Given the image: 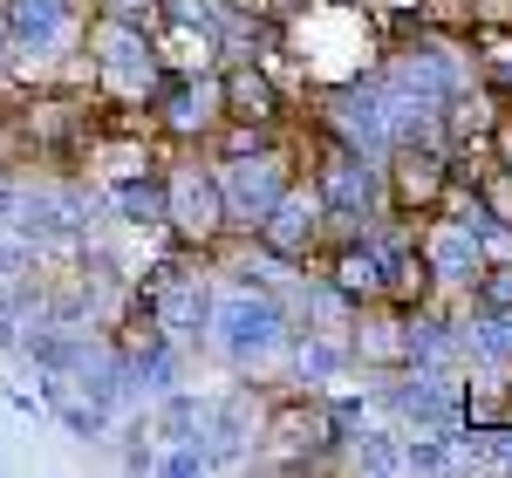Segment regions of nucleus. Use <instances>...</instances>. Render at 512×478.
I'll use <instances>...</instances> for the list:
<instances>
[{
	"instance_id": "9d476101",
	"label": "nucleus",
	"mask_w": 512,
	"mask_h": 478,
	"mask_svg": "<svg viewBox=\"0 0 512 478\" xmlns=\"http://www.w3.org/2000/svg\"><path fill=\"white\" fill-rule=\"evenodd\" d=\"M417 253H424V267H431V287L444 301H465L485 274V253H478L472 226H465V212H451V205H437L417 219Z\"/></svg>"
},
{
	"instance_id": "dca6fc26",
	"label": "nucleus",
	"mask_w": 512,
	"mask_h": 478,
	"mask_svg": "<svg viewBox=\"0 0 512 478\" xmlns=\"http://www.w3.org/2000/svg\"><path fill=\"white\" fill-rule=\"evenodd\" d=\"M14 178H21V171H14V164H0V219H7V205H14Z\"/></svg>"
},
{
	"instance_id": "6e6552de",
	"label": "nucleus",
	"mask_w": 512,
	"mask_h": 478,
	"mask_svg": "<svg viewBox=\"0 0 512 478\" xmlns=\"http://www.w3.org/2000/svg\"><path fill=\"white\" fill-rule=\"evenodd\" d=\"M267 472H308V465H335V410L321 390H280L267 397V424H260V458Z\"/></svg>"
},
{
	"instance_id": "7ed1b4c3",
	"label": "nucleus",
	"mask_w": 512,
	"mask_h": 478,
	"mask_svg": "<svg viewBox=\"0 0 512 478\" xmlns=\"http://www.w3.org/2000/svg\"><path fill=\"white\" fill-rule=\"evenodd\" d=\"M89 14H96V0H0V21L14 41V82H76V89H89V69H82Z\"/></svg>"
},
{
	"instance_id": "1a4fd4ad",
	"label": "nucleus",
	"mask_w": 512,
	"mask_h": 478,
	"mask_svg": "<svg viewBox=\"0 0 512 478\" xmlns=\"http://www.w3.org/2000/svg\"><path fill=\"white\" fill-rule=\"evenodd\" d=\"M144 123L158 130L164 144H212V130L226 123L219 69H164L151 103H144Z\"/></svg>"
},
{
	"instance_id": "f257e3e1",
	"label": "nucleus",
	"mask_w": 512,
	"mask_h": 478,
	"mask_svg": "<svg viewBox=\"0 0 512 478\" xmlns=\"http://www.w3.org/2000/svg\"><path fill=\"white\" fill-rule=\"evenodd\" d=\"M205 356L219 362L226 376H287V349H294V315L274 287L260 280H239V274H219L212 287V315H205Z\"/></svg>"
},
{
	"instance_id": "4468645a",
	"label": "nucleus",
	"mask_w": 512,
	"mask_h": 478,
	"mask_svg": "<svg viewBox=\"0 0 512 478\" xmlns=\"http://www.w3.org/2000/svg\"><path fill=\"white\" fill-rule=\"evenodd\" d=\"M472 48H478V76L512 103V28H472Z\"/></svg>"
},
{
	"instance_id": "423d86ee",
	"label": "nucleus",
	"mask_w": 512,
	"mask_h": 478,
	"mask_svg": "<svg viewBox=\"0 0 512 478\" xmlns=\"http://www.w3.org/2000/svg\"><path fill=\"white\" fill-rule=\"evenodd\" d=\"M212 178H219V205H226V233H253L274 199L301 178V164L287 151V137L274 144H253V151H212Z\"/></svg>"
},
{
	"instance_id": "ddd939ff",
	"label": "nucleus",
	"mask_w": 512,
	"mask_h": 478,
	"mask_svg": "<svg viewBox=\"0 0 512 478\" xmlns=\"http://www.w3.org/2000/svg\"><path fill=\"white\" fill-rule=\"evenodd\" d=\"M349 356L362 376H390L410 362V321L396 301H355V321H349Z\"/></svg>"
},
{
	"instance_id": "20e7f679",
	"label": "nucleus",
	"mask_w": 512,
	"mask_h": 478,
	"mask_svg": "<svg viewBox=\"0 0 512 478\" xmlns=\"http://www.w3.org/2000/svg\"><path fill=\"white\" fill-rule=\"evenodd\" d=\"M82 69H89V96L103 110H144L151 89H158L164 62H158V41L144 21L130 14H89V35H82Z\"/></svg>"
},
{
	"instance_id": "39448f33",
	"label": "nucleus",
	"mask_w": 512,
	"mask_h": 478,
	"mask_svg": "<svg viewBox=\"0 0 512 478\" xmlns=\"http://www.w3.org/2000/svg\"><path fill=\"white\" fill-rule=\"evenodd\" d=\"M315 130V123H308ZM308 185H315L321 212H328V239L342 233H369L383 212H390V185H383V164L335 144L328 130H315V164H308Z\"/></svg>"
},
{
	"instance_id": "f8f14e48",
	"label": "nucleus",
	"mask_w": 512,
	"mask_h": 478,
	"mask_svg": "<svg viewBox=\"0 0 512 478\" xmlns=\"http://www.w3.org/2000/svg\"><path fill=\"white\" fill-rule=\"evenodd\" d=\"M383 185H390V212L424 219L451 199V151L444 144H396L383 158Z\"/></svg>"
},
{
	"instance_id": "f03ea898",
	"label": "nucleus",
	"mask_w": 512,
	"mask_h": 478,
	"mask_svg": "<svg viewBox=\"0 0 512 478\" xmlns=\"http://www.w3.org/2000/svg\"><path fill=\"white\" fill-rule=\"evenodd\" d=\"M280 41L294 55L301 96L376 76V62H383V28L362 0H301L294 14H280Z\"/></svg>"
},
{
	"instance_id": "2eb2a0df",
	"label": "nucleus",
	"mask_w": 512,
	"mask_h": 478,
	"mask_svg": "<svg viewBox=\"0 0 512 478\" xmlns=\"http://www.w3.org/2000/svg\"><path fill=\"white\" fill-rule=\"evenodd\" d=\"M96 7H103V14H130V21H151L158 0H96Z\"/></svg>"
},
{
	"instance_id": "9b49d317",
	"label": "nucleus",
	"mask_w": 512,
	"mask_h": 478,
	"mask_svg": "<svg viewBox=\"0 0 512 478\" xmlns=\"http://www.w3.org/2000/svg\"><path fill=\"white\" fill-rule=\"evenodd\" d=\"M246 239H260L267 253H280V260H301V267H315V253L328 246V212H321V199H315V185H308V171L287 185L274 199V212L253 226Z\"/></svg>"
},
{
	"instance_id": "0eeeda50",
	"label": "nucleus",
	"mask_w": 512,
	"mask_h": 478,
	"mask_svg": "<svg viewBox=\"0 0 512 478\" xmlns=\"http://www.w3.org/2000/svg\"><path fill=\"white\" fill-rule=\"evenodd\" d=\"M164 239L198 246V253H212L226 239V205H219L205 144H171V158H164Z\"/></svg>"
}]
</instances>
